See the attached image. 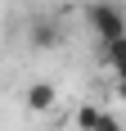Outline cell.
<instances>
[{"instance_id":"obj_5","label":"cell","mask_w":126,"mask_h":131,"mask_svg":"<svg viewBox=\"0 0 126 131\" xmlns=\"http://www.w3.org/2000/svg\"><path fill=\"white\" fill-rule=\"evenodd\" d=\"M122 54H126V36H122V41H104V59H108L113 68L122 63Z\"/></svg>"},{"instance_id":"obj_1","label":"cell","mask_w":126,"mask_h":131,"mask_svg":"<svg viewBox=\"0 0 126 131\" xmlns=\"http://www.w3.org/2000/svg\"><path fill=\"white\" fill-rule=\"evenodd\" d=\"M86 27L104 41H122L126 36V18H122V5L117 0H90L86 5Z\"/></svg>"},{"instance_id":"obj_3","label":"cell","mask_w":126,"mask_h":131,"mask_svg":"<svg viewBox=\"0 0 126 131\" xmlns=\"http://www.w3.org/2000/svg\"><path fill=\"white\" fill-rule=\"evenodd\" d=\"M59 41H63V23L54 14H36V18H32V45H36V50H54Z\"/></svg>"},{"instance_id":"obj_2","label":"cell","mask_w":126,"mask_h":131,"mask_svg":"<svg viewBox=\"0 0 126 131\" xmlns=\"http://www.w3.org/2000/svg\"><path fill=\"white\" fill-rule=\"evenodd\" d=\"M77 127L81 131H122V118L99 108V104H81L77 108Z\"/></svg>"},{"instance_id":"obj_4","label":"cell","mask_w":126,"mask_h":131,"mask_svg":"<svg viewBox=\"0 0 126 131\" xmlns=\"http://www.w3.org/2000/svg\"><path fill=\"white\" fill-rule=\"evenodd\" d=\"M27 108L32 113H54L59 108V86L54 81H32L27 86Z\"/></svg>"}]
</instances>
